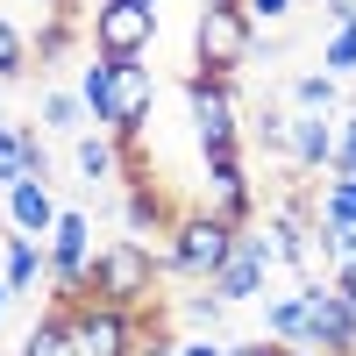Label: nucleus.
<instances>
[{
	"label": "nucleus",
	"instance_id": "5701e85b",
	"mask_svg": "<svg viewBox=\"0 0 356 356\" xmlns=\"http://www.w3.org/2000/svg\"><path fill=\"white\" fill-rule=\"evenodd\" d=\"M29 178V122H0V186Z\"/></svg>",
	"mask_w": 356,
	"mask_h": 356
},
{
	"label": "nucleus",
	"instance_id": "1a4fd4ad",
	"mask_svg": "<svg viewBox=\"0 0 356 356\" xmlns=\"http://www.w3.org/2000/svg\"><path fill=\"white\" fill-rule=\"evenodd\" d=\"M300 292H307V307H314V349L349 356L356 349V300H349L335 278H321V271H300Z\"/></svg>",
	"mask_w": 356,
	"mask_h": 356
},
{
	"label": "nucleus",
	"instance_id": "39448f33",
	"mask_svg": "<svg viewBox=\"0 0 356 356\" xmlns=\"http://www.w3.org/2000/svg\"><path fill=\"white\" fill-rule=\"evenodd\" d=\"M43 250H50V292H57V307H79L86 292H93V214H86V207H65V214H57V228L43 235Z\"/></svg>",
	"mask_w": 356,
	"mask_h": 356
},
{
	"label": "nucleus",
	"instance_id": "c9c22d12",
	"mask_svg": "<svg viewBox=\"0 0 356 356\" xmlns=\"http://www.w3.org/2000/svg\"><path fill=\"white\" fill-rule=\"evenodd\" d=\"M349 356H356V349H349Z\"/></svg>",
	"mask_w": 356,
	"mask_h": 356
},
{
	"label": "nucleus",
	"instance_id": "aec40b11",
	"mask_svg": "<svg viewBox=\"0 0 356 356\" xmlns=\"http://www.w3.org/2000/svg\"><path fill=\"white\" fill-rule=\"evenodd\" d=\"M36 72V50H29V29L15 15H0V79H29Z\"/></svg>",
	"mask_w": 356,
	"mask_h": 356
},
{
	"label": "nucleus",
	"instance_id": "9b49d317",
	"mask_svg": "<svg viewBox=\"0 0 356 356\" xmlns=\"http://www.w3.org/2000/svg\"><path fill=\"white\" fill-rule=\"evenodd\" d=\"M335 114H292V143H285V171L292 178H314V171H335Z\"/></svg>",
	"mask_w": 356,
	"mask_h": 356
},
{
	"label": "nucleus",
	"instance_id": "4468645a",
	"mask_svg": "<svg viewBox=\"0 0 356 356\" xmlns=\"http://www.w3.org/2000/svg\"><path fill=\"white\" fill-rule=\"evenodd\" d=\"M0 278H8L15 292H36V285L50 278V250H43V235H22V228L0 235Z\"/></svg>",
	"mask_w": 356,
	"mask_h": 356
},
{
	"label": "nucleus",
	"instance_id": "a878e982",
	"mask_svg": "<svg viewBox=\"0 0 356 356\" xmlns=\"http://www.w3.org/2000/svg\"><path fill=\"white\" fill-rule=\"evenodd\" d=\"M292 8H300V0H243V15H250L257 29H264V22H285Z\"/></svg>",
	"mask_w": 356,
	"mask_h": 356
},
{
	"label": "nucleus",
	"instance_id": "9d476101",
	"mask_svg": "<svg viewBox=\"0 0 356 356\" xmlns=\"http://www.w3.org/2000/svg\"><path fill=\"white\" fill-rule=\"evenodd\" d=\"M150 107H157V72L143 65V57H114V129H107V136L122 143V150H136Z\"/></svg>",
	"mask_w": 356,
	"mask_h": 356
},
{
	"label": "nucleus",
	"instance_id": "473e14b6",
	"mask_svg": "<svg viewBox=\"0 0 356 356\" xmlns=\"http://www.w3.org/2000/svg\"><path fill=\"white\" fill-rule=\"evenodd\" d=\"M0 86H8V79H0Z\"/></svg>",
	"mask_w": 356,
	"mask_h": 356
},
{
	"label": "nucleus",
	"instance_id": "393cba45",
	"mask_svg": "<svg viewBox=\"0 0 356 356\" xmlns=\"http://www.w3.org/2000/svg\"><path fill=\"white\" fill-rule=\"evenodd\" d=\"M178 314H186V321H193V328H221V321H228V300H221V292H214V285H200V292H193V300H186V307H178Z\"/></svg>",
	"mask_w": 356,
	"mask_h": 356
},
{
	"label": "nucleus",
	"instance_id": "c85d7f7f",
	"mask_svg": "<svg viewBox=\"0 0 356 356\" xmlns=\"http://www.w3.org/2000/svg\"><path fill=\"white\" fill-rule=\"evenodd\" d=\"M228 356H285V342H271V335L264 342H228Z\"/></svg>",
	"mask_w": 356,
	"mask_h": 356
},
{
	"label": "nucleus",
	"instance_id": "412c9836",
	"mask_svg": "<svg viewBox=\"0 0 356 356\" xmlns=\"http://www.w3.org/2000/svg\"><path fill=\"white\" fill-rule=\"evenodd\" d=\"M29 50H36V65L72 57V50H79V22H72V15H57V22H43V29H29Z\"/></svg>",
	"mask_w": 356,
	"mask_h": 356
},
{
	"label": "nucleus",
	"instance_id": "7ed1b4c3",
	"mask_svg": "<svg viewBox=\"0 0 356 356\" xmlns=\"http://www.w3.org/2000/svg\"><path fill=\"white\" fill-rule=\"evenodd\" d=\"M93 300H114V307H150L157 300V278H164V257L143 243V235H122V243H100L93 250Z\"/></svg>",
	"mask_w": 356,
	"mask_h": 356
},
{
	"label": "nucleus",
	"instance_id": "0eeeda50",
	"mask_svg": "<svg viewBox=\"0 0 356 356\" xmlns=\"http://www.w3.org/2000/svg\"><path fill=\"white\" fill-rule=\"evenodd\" d=\"M271 271H278V264H271V235H264V228L250 221L243 235H235L228 264H221V271L207 278V285H214V292H221L228 307H243V300H264V285H271Z\"/></svg>",
	"mask_w": 356,
	"mask_h": 356
},
{
	"label": "nucleus",
	"instance_id": "f257e3e1",
	"mask_svg": "<svg viewBox=\"0 0 356 356\" xmlns=\"http://www.w3.org/2000/svg\"><path fill=\"white\" fill-rule=\"evenodd\" d=\"M235 221H221L214 207H186V214L171 221V235H164V278H193V285H207L228 264V250H235Z\"/></svg>",
	"mask_w": 356,
	"mask_h": 356
},
{
	"label": "nucleus",
	"instance_id": "f704fd0d",
	"mask_svg": "<svg viewBox=\"0 0 356 356\" xmlns=\"http://www.w3.org/2000/svg\"><path fill=\"white\" fill-rule=\"evenodd\" d=\"M349 107H356V100H349Z\"/></svg>",
	"mask_w": 356,
	"mask_h": 356
},
{
	"label": "nucleus",
	"instance_id": "ddd939ff",
	"mask_svg": "<svg viewBox=\"0 0 356 356\" xmlns=\"http://www.w3.org/2000/svg\"><path fill=\"white\" fill-rule=\"evenodd\" d=\"M0 200H8V228H22V235H50L57 214H65L50 178H15V186H0Z\"/></svg>",
	"mask_w": 356,
	"mask_h": 356
},
{
	"label": "nucleus",
	"instance_id": "cd10ccee",
	"mask_svg": "<svg viewBox=\"0 0 356 356\" xmlns=\"http://www.w3.org/2000/svg\"><path fill=\"white\" fill-rule=\"evenodd\" d=\"M171 356H228V349H221V342H214V335H193V342H178V349H171Z\"/></svg>",
	"mask_w": 356,
	"mask_h": 356
},
{
	"label": "nucleus",
	"instance_id": "423d86ee",
	"mask_svg": "<svg viewBox=\"0 0 356 356\" xmlns=\"http://www.w3.org/2000/svg\"><path fill=\"white\" fill-rule=\"evenodd\" d=\"M86 36H93L100 57H143L157 43V8L150 0H100L93 22H86Z\"/></svg>",
	"mask_w": 356,
	"mask_h": 356
},
{
	"label": "nucleus",
	"instance_id": "c756f323",
	"mask_svg": "<svg viewBox=\"0 0 356 356\" xmlns=\"http://www.w3.org/2000/svg\"><path fill=\"white\" fill-rule=\"evenodd\" d=\"M335 285H342L349 300H356V257H349V264H335Z\"/></svg>",
	"mask_w": 356,
	"mask_h": 356
},
{
	"label": "nucleus",
	"instance_id": "6e6552de",
	"mask_svg": "<svg viewBox=\"0 0 356 356\" xmlns=\"http://www.w3.org/2000/svg\"><path fill=\"white\" fill-rule=\"evenodd\" d=\"M72 335L79 356H136V307H114V300H86L72 307Z\"/></svg>",
	"mask_w": 356,
	"mask_h": 356
},
{
	"label": "nucleus",
	"instance_id": "b1692460",
	"mask_svg": "<svg viewBox=\"0 0 356 356\" xmlns=\"http://www.w3.org/2000/svg\"><path fill=\"white\" fill-rule=\"evenodd\" d=\"M43 129H79V122H93V114H86V100L79 93H65V86H43Z\"/></svg>",
	"mask_w": 356,
	"mask_h": 356
},
{
	"label": "nucleus",
	"instance_id": "f03ea898",
	"mask_svg": "<svg viewBox=\"0 0 356 356\" xmlns=\"http://www.w3.org/2000/svg\"><path fill=\"white\" fill-rule=\"evenodd\" d=\"M186 107H193L200 164L243 157V100H235V72H200V65H193V79H186Z\"/></svg>",
	"mask_w": 356,
	"mask_h": 356
},
{
	"label": "nucleus",
	"instance_id": "f8f14e48",
	"mask_svg": "<svg viewBox=\"0 0 356 356\" xmlns=\"http://www.w3.org/2000/svg\"><path fill=\"white\" fill-rule=\"evenodd\" d=\"M207 207H214L221 221H235V228L257 221V186H250L243 157H214V164H207Z\"/></svg>",
	"mask_w": 356,
	"mask_h": 356
},
{
	"label": "nucleus",
	"instance_id": "f3484780",
	"mask_svg": "<svg viewBox=\"0 0 356 356\" xmlns=\"http://www.w3.org/2000/svg\"><path fill=\"white\" fill-rule=\"evenodd\" d=\"M79 100H86V114H93V129H114V57L93 50V65L79 72Z\"/></svg>",
	"mask_w": 356,
	"mask_h": 356
},
{
	"label": "nucleus",
	"instance_id": "7c9ffc66",
	"mask_svg": "<svg viewBox=\"0 0 356 356\" xmlns=\"http://www.w3.org/2000/svg\"><path fill=\"white\" fill-rule=\"evenodd\" d=\"M15 300H22V292H15L8 278H0V321H8V307H15Z\"/></svg>",
	"mask_w": 356,
	"mask_h": 356
},
{
	"label": "nucleus",
	"instance_id": "dca6fc26",
	"mask_svg": "<svg viewBox=\"0 0 356 356\" xmlns=\"http://www.w3.org/2000/svg\"><path fill=\"white\" fill-rule=\"evenodd\" d=\"M72 164H79V178H86V186H107V178H114V171L129 164V150H122V143H114L107 129H93V136H79Z\"/></svg>",
	"mask_w": 356,
	"mask_h": 356
},
{
	"label": "nucleus",
	"instance_id": "a211bd4d",
	"mask_svg": "<svg viewBox=\"0 0 356 356\" xmlns=\"http://www.w3.org/2000/svg\"><path fill=\"white\" fill-rule=\"evenodd\" d=\"M22 356H79V335H72V307H50L36 328L22 335Z\"/></svg>",
	"mask_w": 356,
	"mask_h": 356
},
{
	"label": "nucleus",
	"instance_id": "4be33fe9",
	"mask_svg": "<svg viewBox=\"0 0 356 356\" xmlns=\"http://www.w3.org/2000/svg\"><path fill=\"white\" fill-rule=\"evenodd\" d=\"M250 136H257V150H271V157L285 164V143H292V114H285L278 100H264V107H257V122H250Z\"/></svg>",
	"mask_w": 356,
	"mask_h": 356
},
{
	"label": "nucleus",
	"instance_id": "72a5a7b5",
	"mask_svg": "<svg viewBox=\"0 0 356 356\" xmlns=\"http://www.w3.org/2000/svg\"><path fill=\"white\" fill-rule=\"evenodd\" d=\"M150 8H157V0H150Z\"/></svg>",
	"mask_w": 356,
	"mask_h": 356
},
{
	"label": "nucleus",
	"instance_id": "bb28decb",
	"mask_svg": "<svg viewBox=\"0 0 356 356\" xmlns=\"http://www.w3.org/2000/svg\"><path fill=\"white\" fill-rule=\"evenodd\" d=\"M321 207H342V214H356V178H328V193H321Z\"/></svg>",
	"mask_w": 356,
	"mask_h": 356
},
{
	"label": "nucleus",
	"instance_id": "2f4dec72",
	"mask_svg": "<svg viewBox=\"0 0 356 356\" xmlns=\"http://www.w3.org/2000/svg\"><path fill=\"white\" fill-rule=\"evenodd\" d=\"M285 356H328V349H292V342H285Z\"/></svg>",
	"mask_w": 356,
	"mask_h": 356
},
{
	"label": "nucleus",
	"instance_id": "20e7f679",
	"mask_svg": "<svg viewBox=\"0 0 356 356\" xmlns=\"http://www.w3.org/2000/svg\"><path fill=\"white\" fill-rule=\"evenodd\" d=\"M257 57V22L243 15V0H207L193 22V65L200 72H243Z\"/></svg>",
	"mask_w": 356,
	"mask_h": 356
},
{
	"label": "nucleus",
	"instance_id": "6ab92c4d",
	"mask_svg": "<svg viewBox=\"0 0 356 356\" xmlns=\"http://www.w3.org/2000/svg\"><path fill=\"white\" fill-rule=\"evenodd\" d=\"M292 107L300 114H335L342 107V79L335 72H300L292 79Z\"/></svg>",
	"mask_w": 356,
	"mask_h": 356
},
{
	"label": "nucleus",
	"instance_id": "2eb2a0df",
	"mask_svg": "<svg viewBox=\"0 0 356 356\" xmlns=\"http://www.w3.org/2000/svg\"><path fill=\"white\" fill-rule=\"evenodd\" d=\"M264 335H271V342H292V349H314V307H307L300 285L278 292V300H264Z\"/></svg>",
	"mask_w": 356,
	"mask_h": 356
}]
</instances>
